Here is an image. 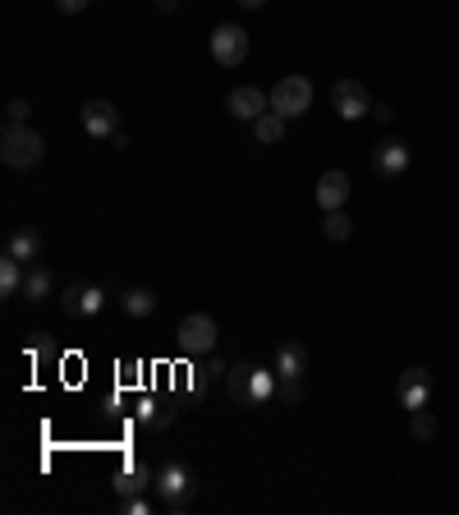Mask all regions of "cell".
Wrapping results in <instances>:
<instances>
[{"instance_id": "1", "label": "cell", "mask_w": 459, "mask_h": 515, "mask_svg": "<svg viewBox=\"0 0 459 515\" xmlns=\"http://www.w3.org/2000/svg\"><path fill=\"white\" fill-rule=\"evenodd\" d=\"M42 157H46V138L33 124H5V134H0V162L10 171H33V166H42Z\"/></svg>"}, {"instance_id": "2", "label": "cell", "mask_w": 459, "mask_h": 515, "mask_svg": "<svg viewBox=\"0 0 459 515\" xmlns=\"http://www.w3.org/2000/svg\"><path fill=\"white\" fill-rule=\"evenodd\" d=\"M151 492H157L166 506H184L193 492H198V474L184 465V461H171L157 470V483H151Z\"/></svg>"}, {"instance_id": "3", "label": "cell", "mask_w": 459, "mask_h": 515, "mask_svg": "<svg viewBox=\"0 0 459 515\" xmlns=\"http://www.w3.org/2000/svg\"><path fill=\"white\" fill-rule=\"evenodd\" d=\"M308 106H313V84L303 79V74H285V79L271 88V111H280L285 120H298Z\"/></svg>"}, {"instance_id": "4", "label": "cell", "mask_w": 459, "mask_h": 515, "mask_svg": "<svg viewBox=\"0 0 459 515\" xmlns=\"http://www.w3.org/2000/svg\"><path fill=\"white\" fill-rule=\"evenodd\" d=\"M211 60L220 69H239L249 60V33L239 24H216L211 28Z\"/></svg>"}, {"instance_id": "5", "label": "cell", "mask_w": 459, "mask_h": 515, "mask_svg": "<svg viewBox=\"0 0 459 515\" xmlns=\"http://www.w3.org/2000/svg\"><path fill=\"white\" fill-rule=\"evenodd\" d=\"M175 341H180V350H184L189 359L216 354V318H211V313H189V318L180 322Z\"/></svg>"}, {"instance_id": "6", "label": "cell", "mask_w": 459, "mask_h": 515, "mask_svg": "<svg viewBox=\"0 0 459 515\" xmlns=\"http://www.w3.org/2000/svg\"><path fill=\"white\" fill-rule=\"evenodd\" d=\"M60 309L73 313V318H97L106 309V290L102 285H79V281H69L60 290Z\"/></svg>"}, {"instance_id": "7", "label": "cell", "mask_w": 459, "mask_h": 515, "mask_svg": "<svg viewBox=\"0 0 459 515\" xmlns=\"http://www.w3.org/2000/svg\"><path fill=\"white\" fill-rule=\"evenodd\" d=\"M331 106H336L340 120H363V115H372V97H367V88H363L358 79H340V84L331 88Z\"/></svg>"}, {"instance_id": "8", "label": "cell", "mask_w": 459, "mask_h": 515, "mask_svg": "<svg viewBox=\"0 0 459 515\" xmlns=\"http://www.w3.org/2000/svg\"><path fill=\"white\" fill-rule=\"evenodd\" d=\"M83 134L88 138H115L120 134V111H115V102H106V97H93V102H83Z\"/></svg>"}, {"instance_id": "9", "label": "cell", "mask_w": 459, "mask_h": 515, "mask_svg": "<svg viewBox=\"0 0 459 515\" xmlns=\"http://www.w3.org/2000/svg\"><path fill=\"white\" fill-rule=\"evenodd\" d=\"M372 171H376L381 180L405 175V171H409V147H405L400 138H381V143L372 147Z\"/></svg>"}, {"instance_id": "10", "label": "cell", "mask_w": 459, "mask_h": 515, "mask_svg": "<svg viewBox=\"0 0 459 515\" xmlns=\"http://www.w3.org/2000/svg\"><path fill=\"white\" fill-rule=\"evenodd\" d=\"M427 391H432V373H427L423 363H409L405 373H400V382H396L400 405H405V410H423V405H427Z\"/></svg>"}, {"instance_id": "11", "label": "cell", "mask_w": 459, "mask_h": 515, "mask_svg": "<svg viewBox=\"0 0 459 515\" xmlns=\"http://www.w3.org/2000/svg\"><path fill=\"white\" fill-rule=\"evenodd\" d=\"M225 391H230V401L235 405H258V363H230V373H225Z\"/></svg>"}, {"instance_id": "12", "label": "cell", "mask_w": 459, "mask_h": 515, "mask_svg": "<svg viewBox=\"0 0 459 515\" xmlns=\"http://www.w3.org/2000/svg\"><path fill=\"white\" fill-rule=\"evenodd\" d=\"M225 111L235 115V120H249V124H253L258 115L271 111V93H262V88H253V84H249V88H235V93L225 97Z\"/></svg>"}, {"instance_id": "13", "label": "cell", "mask_w": 459, "mask_h": 515, "mask_svg": "<svg viewBox=\"0 0 459 515\" xmlns=\"http://www.w3.org/2000/svg\"><path fill=\"white\" fill-rule=\"evenodd\" d=\"M349 193H354V184H349V175L345 171H327L322 180H317V207L322 212H336V207H345L349 203Z\"/></svg>"}, {"instance_id": "14", "label": "cell", "mask_w": 459, "mask_h": 515, "mask_svg": "<svg viewBox=\"0 0 459 515\" xmlns=\"http://www.w3.org/2000/svg\"><path fill=\"white\" fill-rule=\"evenodd\" d=\"M151 483H157V474H151L142 461H129V465L115 474V492H120V497H142Z\"/></svg>"}, {"instance_id": "15", "label": "cell", "mask_w": 459, "mask_h": 515, "mask_svg": "<svg viewBox=\"0 0 459 515\" xmlns=\"http://www.w3.org/2000/svg\"><path fill=\"white\" fill-rule=\"evenodd\" d=\"M276 373H280V378H303V373H308V350H303V341H280V350H276Z\"/></svg>"}, {"instance_id": "16", "label": "cell", "mask_w": 459, "mask_h": 515, "mask_svg": "<svg viewBox=\"0 0 459 515\" xmlns=\"http://www.w3.org/2000/svg\"><path fill=\"white\" fill-rule=\"evenodd\" d=\"M5 253H10V258H19V262H28V267H33V258H37V253H42V235H37V231H33V226H19V231H15V235H10V240H5Z\"/></svg>"}, {"instance_id": "17", "label": "cell", "mask_w": 459, "mask_h": 515, "mask_svg": "<svg viewBox=\"0 0 459 515\" xmlns=\"http://www.w3.org/2000/svg\"><path fill=\"white\" fill-rule=\"evenodd\" d=\"M24 294H28V304L51 300V294H55V276H51V267L33 262V267H28V281H24Z\"/></svg>"}, {"instance_id": "18", "label": "cell", "mask_w": 459, "mask_h": 515, "mask_svg": "<svg viewBox=\"0 0 459 515\" xmlns=\"http://www.w3.org/2000/svg\"><path fill=\"white\" fill-rule=\"evenodd\" d=\"M120 309H124L129 318H151V313H157V294H151L147 285H133V290L120 294Z\"/></svg>"}, {"instance_id": "19", "label": "cell", "mask_w": 459, "mask_h": 515, "mask_svg": "<svg viewBox=\"0 0 459 515\" xmlns=\"http://www.w3.org/2000/svg\"><path fill=\"white\" fill-rule=\"evenodd\" d=\"M24 281H28V262L19 258H0V294H24Z\"/></svg>"}, {"instance_id": "20", "label": "cell", "mask_w": 459, "mask_h": 515, "mask_svg": "<svg viewBox=\"0 0 459 515\" xmlns=\"http://www.w3.org/2000/svg\"><path fill=\"white\" fill-rule=\"evenodd\" d=\"M253 138H258V143H267V147H271V143H280V138H285V115H280V111L258 115V120H253Z\"/></svg>"}, {"instance_id": "21", "label": "cell", "mask_w": 459, "mask_h": 515, "mask_svg": "<svg viewBox=\"0 0 459 515\" xmlns=\"http://www.w3.org/2000/svg\"><path fill=\"white\" fill-rule=\"evenodd\" d=\"M322 235H327L331 244H345V240L354 235V221L345 216V207H336V212H327V221H322Z\"/></svg>"}, {"instance_id": "22", "label": "cell", "mask_w": 459, "mask_h": 515, "mask_svg": "<svg viewBox=\"0 0 459 515\" xmlns=\"http://www.w3.org/2000/svg\"><path fill=\"white\" fill-rule=\"evenodd\" d=\"M409 432H414L418 441H432V437H436V414H427V410H414V423H409Z\"/></svg>"}, {"instance_id": "23", "label": "cell", "mask_w": 459, "mask_h": 515, "mask_svg": "<svg viewBox=\"0 0 459 515\" xmlns=\"http://www.w3.org/2000/svg\"><path fill=\"white\" fill-rule=\"evenodd\" d=\"M276 401H280V405H298V401H303V378H280Z\"/></svg>"}, {"instance_id": "24", "label": "cell", "mask_w": 459, "mask_h": 515, "mask_svg": "<svg viewBox=\"0 0 459 515\" xmlns=\"http://www.w3.org/2000/svg\"><path fill=\"white\" fill-rule=\"evenodd\" d=\"M28 115H33V102H28V97H10V106H5V124H28Z\"/></svg>"}, {"instance_id": "25", "label": "cell", "mask_w": 459, "mask_h": 515, "mask_svg": "<svg viewBox=\"0 0 459 515\" xmlns=\"http://www.w3.org/2000/svg\"><path fill=\"white\" fill-rule=\"evenodd\" d=\"M55 5H60V15H83L93 0H55Z\"/></svg>"}, {"instance_id": "26", "label": "cell", "mask_w": 459, "mask_h": 515, "mask_svg": "<svg viewBox=\"0 0 459 515\" xmlns=\"http://www.w3.org/2000/svg\"><path fill=\"white\" fill-rule=\"evenodd\" d=\"M202 373H207V378H225V373H230V363H220V359L211 354V363H202Z\"/></svg>"}, {"instance_id": "27", "label": "cell", "mask_w": 459, "mask_h": 515, "mask_svg": "<svg viewBox=\"0 0 459 515\" xmlns=\"http://www.w3.org/2000/svg\"><path fill=\"white\" fill-rule=\"evenodd\" d=\"M124 515H147V501L142 497H124Z\"/></svg>"}, {"instance_id": "28", "label": "cell", "mask_w": 459, "mask_h": 515, "mask_svg": "<svg viewBox=\"0 0 459 515\" xmlns=\"http://www.w3.org/2000/svg\"><path fill=\"white\" fill-rule=\"evenodd\" d=\"M372 120L376 124H391V106H372Z\"/></svg>"}, {"instance_id": "29", "label": "cell", "mask_w": 459, "mask_h": 515, "mask_svg": "<svg viewBox=\"0 0 459 515\" xmlns=\"http://www.w3.org/2000/svg\"><path fill=\"white\" fill-rule=\"evenodd\" d=\"M175 5H180V0H157V10H161V15H171Z\"/></svg>"}, {"instance_id": "30", "label": "cell", "mask_w": 459, "mask_h": 515, "mask_svg": "<svg viewBox=\"0 0 459 515\" xmlns=\"http://www.w3.org/2000/svg\"><path fill=\"white\" fill-rule=\"evenodd\" d=\"M239 5H244V10H262V5H267V0H239Z\"/></svg>"}]
</instances>
